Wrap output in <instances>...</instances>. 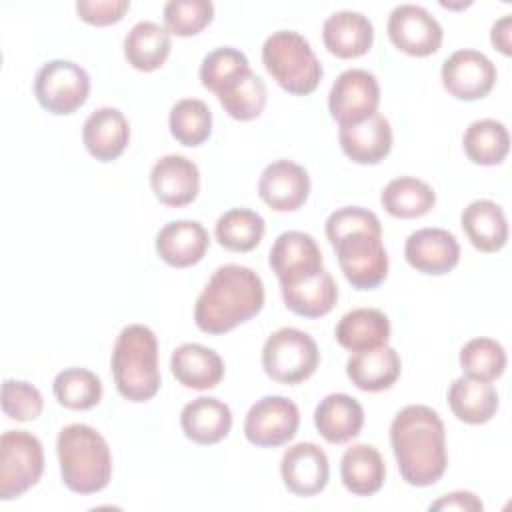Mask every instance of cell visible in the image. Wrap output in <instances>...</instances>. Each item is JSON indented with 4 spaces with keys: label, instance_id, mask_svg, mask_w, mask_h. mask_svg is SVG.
I'll return each mask as SVG.
<instances>
[{
    "label": "cell",
    "instance_id": "obj_1",
    "mask_svg": "<svg viewBox=\"0 0 512 512\" xmlns=\"http://www.w3.org/2000/svg\"><path fill=\"white\" fill-rule=\"evenodd\" d=\"M390 446L406 484L424 488L444 476L448 466L446 430L430 406L402 408L390 424Z\"/></svg>",
    "mask_w": 512,
    "mask_h": 512
},
{
    "label": "cell",
    "instance_id": "obj_2",
    "mask_svg": "<svg viewBox=\"0 0 512 512\" xmlns=\"http://www.w3.org/2000/svg\"><path fill=\"white\" fill-rule=\"evenodd\" d=\"M264 296L262 278L252 268L224 264L196 298L194 322L204 334H226L254 318L264 306Z\"/></svg>",
    "mask_w": 512,
    "mask_h": 512
},
{
    "label": "cell",
    "instance_id": "obj_3",
    "mask_svg": "<svg viewBox=\"0 0 512 512\" xmlns=\"http://www.w3.org/2000/svg\"><path fill=\"white\" fill-rule=\"evenodd\" d=\"M56 454L68 490L88 496L112 478V454L104 436L88 424H68L58 432Z\"/></svg>",
    "mask_w": 512,
    "mask_h": 512
},
{
    "label": "cell",
    "instance_id": "obj_4",
    "mask_svg": "<svg viewBox=\"0 0 512 512\" xmlns=\"http://www.w3.org/2000/svg\"><path fill=\"white\" fill-rule=\"evenodd\" d=\"M116 390L128 402H146L160 390L158 340L144 324H130L118 334L112 356Z\"/></svg>",
    "mask_w": 512,
    "mask_h": 512
},
{
    "label": "cell",
    "instance_id": "obj_5",
    "mask_svg": "<svg viewBox=\"0 0 512 512\" xmlns=\"http://www.w3.org/2000/svg\"><path fill=\"white\" fill-rule=\"evenodd\" d=\"M262 62L272 80L294 96L314 92L324 74L310 42L294 30L272 32L264 40Z\"/></svg>",
    "mask_w": 512,
    "mask_h": 512
},
{
    "label": "cell",
    "instance_id": "obj_6",
    "mask_svg": "<svg viewBox=\"0 0 512 512\" xmlns=\"http://www.w3.org/2000/svg\"><path fill=\"white\" fill-rule=\"evenodd\" d=\"M318 364L320 350L314 338L298 328H280L264 342L262 368L274 382L300 384L316 372Z\"/></svg>",
    "mask_w": 512,
    "mask_h": 512
},
{
    "label": "cell",
    "instance_id": "obj_7",
    "mask_svg": "<svg viewBox=\"0 0 512 512\" xmlns=\"http://www.w3.org/2000/svg\"><path fill=\"white\" fill-rule=\"evenodd\" d=\"M44 472L40 440L26 430H6L0 438V498L12 500L38 484Z\"/></svg>",
    "mask_w": 512,
    "mask_h": 512
},
{
    "label": "cell",
    "instance_id": "obj_8",
    "mask_svg": "<svg viewBox=\"0 0 512 512\" xmlns=\"http://www.w3.org/2000/svg\"><path fill=\"white\" fill-rule=\"evenodd\" d=\"M340 270L356 290L378 288L388 276V252L382 234L358 230L332 244Z\"/></svg>",
    "mask_w": 512,
    "mask_h": 512
},
{
    "label": "cell",
    "instance_id": "obj_9",
    "mask_svg": "<svg viewBox=\"0 0 512 512\" xmlns=\"http://www.w3.org/2000/svg\"><path fill=\"white\" fill-rule=\"evenodd\" d=\"M90 94L88 72L70 60L46 62L34 78V96L38 104L56 116L76 112Z\"/></svg>",
    "mask_w": 512,
    "mask_h": 512
},
{
    "label": "cell",
    "instance_id": "obj_10",
    "mask_svg": "<svg viewBox=\"0 0 512 512\" xmlns=\"http://www.w3.org/2000/svg\"><path fill=\"white\" fill-rule=\"evenodd\" d=\"M300 426L298 406L284 396H264L256 400L244 420V436L258 448L288 444Z\"/></svg>",
    "mask_w": 512,
    "mask_h": 512
},
{
    "label": "cell",
    "instance_id": "obj_11",
    "mask_svg": "<svg viewBox=\"0 0 512 512\" xmlns=\"http://www.w3.org/2000/svg\"><path fill=\"white\" fill-rule=\"evenodd\" d=\"M380 86L372 72L362 68L344 70L328 94L330 116L340 124H358L378 112Z\"/></svg>",
    "mask_w": 512,
    "mask_h": 512
},
{
    "label": "cell",
    "instance_id": "obj_12",
    "mask_svg": "<svg viewBox=\"0 0 512 512\" xmlns=\"http://www.w3.org/2000/svg\"><path fill=\"white\" fill-rule=\"evenodd\" d=\"M390 42L408 56H430L442 46L440 22L418 4H398L388 16Z\"/></svg>",
    "mask_w": 512,
    "mask_h": 512
},
{
    "label": "cell",
    "instance_id": "obj_13",
    "mask_svg": "<svg viewBox=\"0 0 512 512\" xmlns=\"http://www.w3.org/2000/svg\"><path fill=\"white\" fill-rule=\"evenodd\" d=\"M442 86L458 100H480L490 94L496 82V66L478 50H456L442 64Z\"/></svg>",
    "mask_w": 512,
    "mask_h": 512
},
{
    "label": "cell",
    "instance_id": "obj_14",
    "mask_svg": "<svg viewBox=\"0 0 512 512\" xmlns=\"http://www.w3.org/2000/svg\"><path fill=\"white\" fill-rule=\"evenodd\" d=\"M280 476L292 494L316 496L328 484V456L314 442H298L282 454Z\"/></svg>",
    "mask_w": 512,
    "mask_h": 512
},
{
    "label": "cell",
    "instance_id": "obj_15",
    "mask_svg": "<svg viewBox=\"0 0 512 512\" xmlns=\"http://www.w3.org/2000/svg\"><path fill=\"white\" fill-rule=\"evenodd\" d=\"M258 194L274 212H294L310 194V176L292 160H276L262 170Z\"/></svg>",
    "mask_w": 512,
    "mask_h": 512
},
{
    "label": "cell",
    "instance_id": "obj_16",
    "mask_svg": "<svg viewBox=\"0 0 512 512\" xmlns=\"http://www.w3.org/2000/svg\"><path fill=\"white\" fill-rule=\"evenodd\" d=\"M404 258L422 274L442 276L458 266L460 244L444 228H420L406 238Z\"/></svg>",
    "mask_w": 512,
    "mask_h": 512
},
{
    "label": "cell",
    "instance_id": "obj_17",
    "mask_svg": "<svg viewBox=\"0 0 512 512\" xmlns=\"http://www.w3.org/2000/svg\"><path fill=\"white\" fill-rule=\"evenodd\" d=\"M268 264L276 278L280 280V284L304 278L324 268L322 250L316 244V240L310 234L298 230L282 232L274 240Z\"/></svg>",
    "mask_w": 512,
    "mask_h": 512
},
{
    "label": "cell",
    "instance_id": "obj_18",
    "mask_svg": "<svg viewBox=\"0 0 512 512\" xmlns=\"http://www.w3.org/2000/svg\"><path fill=\"white\" fill-rule=\"evenodd\" d=\"M150 186L164 206H188L200 190L198 166L180 154L162 156L150 170Z\"/></svg>",
    "mask_w": 512,
    "mask_h": 512
},
{
    "label": "cell",
    "instance_id": "obj_19",
    "mask_svg": "<svg viewBox=\"0 0 512 512\" xmlns=\"http://www.w3.org/2000/svg\"><path fill=\"white\" fill-rule=\"evenodd\" d=\"M338 142L352 162L378 164L392 150V128L390 122L376 112L358 124L340 126Z\"/></svg>",
    "mask_w": 512,
    "mask_h": 512
},
{
    "label": "cell",
    "instance_id": "obj_20",
    "mask_svg": "<svg viewBox=\"0 0 512 512\" xmlns=\"http://www.w3.org/2000/svg\"><path fill=\"white\" fill-rule=\"evenodd\" d=\"M130 124L126 116L112 106L94 110L82 126V142L90 156L100 162L116 160L128 146Z\"/></svg>",
    "mask_w": 512,
    "mask_h": 512
},
{
    "label": "cell",
    "instance_id": "obj_21",
    "mask_svg": "<svg viewBox=\"0 0 512 512\" xmlns=\"http://www.w3.org/2000/svg\"><path fill=\"white\" fill-rule=\"evenodd\" d=\"M210 238L206 228L196 220H174L160 228L156 234L158 256L174 268H188L198 264L206 250Z\"/></svg>",
    "mask_w": 512,
    "mask_h": 512
},
{
    "label": "cell",
    "instance_id": "obj_22",
    "mask_svg": "<svg viewBox=\"0 0 512 512\" xmlns=\"http://www.w3.org/2000/svg\"><path fill=\"white\" fill-rule=\"evenodd\" d=\"M280 292L286 308L304 318L326 316L338 300V286L326 268L280 284Z\"/></svg>",
    "mask_w": 512,
    "mask_h": 512
},
{
    "label": "cell",
    "instance_id": "obj_23",
    "mask_svg": "<svg viewBox=\"0 0 512 512\" xmlns=\"http://www.w3.org/2000/svg\"><path fill=\"white\" fill-rule=\"evenodd\" d=\"M322 40L330 54L346 60L358 58L372 48L374 26L362 12L340 10L324 20Z\"/></svg>",
    "mask_w": 512,
    "mask_h": 512
},
{
    "label": "cell",
    "instance_id": "obj_24",
    "mask_svg": "<svg viewBox=\"0 0 512 512\" xmlns=\"http://www.w3.org/2000/svg\"><path fill=\"white\" fill-rule=\"evenodd\" d=\"M170 370L184 388L208 390L222 382L224 360L208 346L186 342L172 352Z\"/></svg>",
    "mask_w": 512,
    "mask_h": 512
},
{
    "label": "cell",
    "instance_id": "obj_25",
    "mask_svg": "<svg viewBox=\"0 0 512 512\" xmlns=\"http://www.w3.org/2000/svg\"><path fill=\"white\" fill-rule=\"evenodd\" d=\"M402 372V360L392 346L354 352L346 362L350 382L364 392L388 390Z\"/></svg>",
    "mask_w": 512,
    "mask_h": 512
},
{
    "label": "cell",
    "instance_id": "obj_26",
    "mask_svg": "<svg viewBox=\"0 0 512 512\" xmlns=\"http://www.w3.org/2000/svg\"><path fill=\"white\" fill-rule=\"evenodd\" d=\"M180 426L188 440L202 446L216 444L230 434L232 412L222 400L200 396L182 408Z\"/></svg>",
    "mask_w": 512,
    "mask_h": 512
},
{
    "label": "cell",
    "instance_id": "obj_27",
    "mask_svg": "<svg viewBox=\"0 0 512 512\" xmlns=\"http://www.w3.org/2000/svg\"><path fill=\"white\" fill-rule=\"evenodd\" d=\"M314 426L330 444H344L356 438L364 426L360 402L348 394H328L314 410Z\"/></svg>",
    "mask_w": 512,
    "mask_h": 512
},
{
    "label": "cell",
    "instance_id": "obj_28",
    "mask_svg": "<svg viewBox=\"0 0 512 512\" xmlns=\"http://www.w3.org/2000/svg\"><path fill=\"white\" fill-rule=\"evenodd\" d=\"M460 226L470 244L480 252H498L508 242V220L492 200L470 202L460 216Z\"/></svg>",
    "mask_w": 512,
    "mask_h": 512
},
{
    "label": "cell",
    "instance_id": "obj_29",
    "mask_svg": "<svg viewBox=\"0 0 512 512\" xmlns=\"http://www.w3.org/2000/svg\"><path fill=\"white\" fill-rule=\"evenodd\" d=\"M336 342L350 350H372L384 346L390 338V320L376 308H354L346 312L336 324Z\"/></svg>",
    "mask_w": 512,
    "mask_h": 512
},
{
    "label": "cell",
    "instance_id": "obj_30",
    "mask_svg": "<svg viewBox=\"0 0 512 512\" xmlns=\"http://www.w3.org/2000/svg\"><path fill=\"white\" fill-rule=\"evenodd\" d=\"M448 404L458 420L478 426L496 414L498 392L490 382L460 376L450 384Z\"/></svg>",
    "mask_w": 512,
    "mask_h": 512
},
{
    "label": "cell",
    "instance_id": "obj_31",
    "mask_svg": "<svg viewBox=\"0 0 512 512\" xmlns=\"http://www.w3.org/2000/svg\"><path fill=\"white\" fill-rule=\"evenodd\" d=\"M340 476L348 492L356 496H372L384 486L386 466L374 446L354 444L340 460Z\"/></svg>",
    "mask_w": 512,
    "mask_h": 512
},
{
    "label": "cell",
    "instance_id": "obj_32",
    "mask_svg": "<svg viewBox=\"0 0 512 512\" xmlns=\"http://www.w3.org/2000/svg\"><path fill=\"white\" fill-rule=\"evenodd\" d=\"M170 48V32L152 20L136 22L124 38V56L128 64L140 72L160 68L166 62Z\"/></svg>",
    "mask_w": 512,
    "mask_h": 512
},
{
    "label": "cell",
    "instance_id": "obj_33",
    "mask_svg": "<svg viewBox=\"0 0 512 512\" xmlns=\"http://www.w3.org/2000/svg\"><path fill=\"white\" fill-rule=\"evenodd\" d=\"M218 102L224 112L240 122L258 118L266 106V84L250 68L230 78L218 92Z\"/></svg>",
    "mask_w": 512,
    "mask_h": 512
},
{
    "label": "cell",
    "instance_id": "obj_34",
    "mask_svg": "<svg viewBox=\"0 0 512 512\" xmlns=\"http://www.w3.org/2000/svg\"><path fill=\"white\" fill-rule=\"evenodd\" d=\"M380 202L390 216L410 220L420 218L434 208L436 192L424 180L414 176H400L384 186Z\"/></svg>",
    "mask_w": 512,
    "mask_h": 512
},
{
    "label": "cell",
    "instance_id": "obj_35",
    "mask_svg": "<svg viewBox=\"0 0 512 512\" xmlns=\"http://www.w3.org/2000/svg\"><path fill=\"white\" fill-rule=\"evenodd\" d=\"M466 156L480 166H496L504 162L510 150V136L502 122L494 118L474 120L462 138Z\"/></svg>",
    "mask_w": 512,
    "mask_h": 512
},
{
    "label": "cell",
    "instance_id": "obj_36",
    "mask_svg": "<svg viewBox=\"0 0 512 512\" xmlns=\"http://www.w3.org/2000/svg\"><path fill=\"white\" fill-rule=\"evenodd\" d=\"M266 230L264 218L250 208H232L224 212L214 228L216 240L230 252L254 250Z\"/></svg>",
    "mask_w": 512,
    "mask_h": 512
},
{
    "label": "cell",
    "instance_id": "obj_37",
    "mask_svg": "<svg viewBox=\"0 0 512 512\" xmlns=\"http://www.w3.org/2000/svg\"><path fill=\"white\" fill-rule=\"evenodd\" d=\"M54 396L68 410H90L102 400V380L86 368H66L52 382Z\"/></svg>",
    "mask_w": 512,
    "mask_h": 512
},
{
    "label": "cell",
    "instance_id": "obj_38",
    "mask_svg": "<svg viewBox=\"0 0 512 512\" xmlns=\"http://www.w3.org/2000/svg\"><path fill=\"white\" fill-rule=\"evenodd\" d=\"M168 126L170 134L182 146H200L212 132V112L198 98H182L172 106Z\"/></svg>",
    "mask_w": 512,
    "mask_h": 512
},
{
    "label": "cell",
    "instance_id": "obj_39",
    "mask_svg": "<svg viewBox=\"0 0 512 512\" xmlns=\"http://www.w3.org/2000/svg\"><path fill=\"white\" fill-rule=\"evenodd\" d=\"M460 366L464 376L492 382L504 374L506 350L492 338H472L460 350Z\"/></svg>",
    "mask_w": 512,
    "mask_h": 512
},
{
    "label": "cell",
    "instance_id": "obj_40",
    "mask_svg": "<svg viewBox=\"0 0 512 512\" xmlns=\"http://www.w3.org/2000/svg\"><path fill=\"white\" fill-rule=\"evenodd\" d=\"M164 26L176 36H194L214 18V4L208 0H170L164 4Z\"/></svg>",
    "mask_w": 512,
    "mask_h": 512
},
{
    "label": "cell",
    "instance_id": "obj_41",
    "mask_svg": "<svg viewBox=\"0 0 512 512\" xmlns=\"http://www.w3.org/2000/svg\"><path fill=\"white\" fill-rule=\"evenodd\" d=\"M246 68H250V64L244 52L232 46H222L204 56L200 64V82L204 88L216 94L230 78Z\"/></svg>",
    "mask_w": 512,
    "mask_h": 512
},
{
    "label": "cell",
    "instance_id": "obj_42",
    "mask_svg": "<svg viewBox=\"0 0 512 512\" xmlns=\"http://www.w3.org/2000/svg\"><path fill=\"white\" fill-rule=\"evenodd\" d=\"M42 408H44V400L36 386L24 380H4L2 410L8 418L18 422H28L38 418Z\"/></svg>",
    "mask_w": 512,
    "mask_h": 512
},
{
    "label": "cell",
    "instance_id": "obj_43",
    "mask_svg": "<svg viewBox=\"0 0 512 512\" xmlns=\"http://www.w3.org/2000/svg\"><path fill=\"white\" fill-rule=\"evenodd\" d=\"M358 230H368V232H378L382 234V224L378 220V216L372 210L360 208V206H346L340 208L336 212H332L326 220V238L330 242V246L350 234V232H358Z\"/></svg>",
    "mask_w": 512,
    "mask_h": 512
},
{
    "label": "cell",
    "instance_id": "obj_44",
    "mask_svg": "<svg viewBox=\"0 0 512 512\" xmlns=\"http://www.w3.org/2000/svg\"><path fill=\"white\" fill-rule=\"evenodd\" d=\"M130 10L128 0H78V16L92 26H110L124 18Z\"/></svg>",
    "mask_w": 512,
    "mask_h": 512
},
{
    "label": "cell",
    "instance_id": "obj_45",
    "mask_svg": "<svg viewBox=\"0 0 512 512\" xmlns=\"http://www.w3.org/2000/svg\"><path fill=\"white\" fill-rule=\"evenodd\" d=\"M482 500L466 490L450 492L430 504V510H460V512H482Z\"/></svg>",
    "mask_w": 512,
    "mask_h": 512
},
{
    "label": "cell",
    "instance_id": "obj_46",
    "mask_svg": "<svg viewBox=\"0 0 512 512\" xmlns=\"http://www.w3.org/2000/svg\"><path fill=\"white\" fill-rule=\"evenodd\" d=\"M510 26H512L510 16H502L500 20H496V22L492 24V32H490L492 44H494L504 56H510V54H512V50H510Z\"/></svg>",
    "mask_w": 512,
    "mask_h": 512
}]
</instances>
